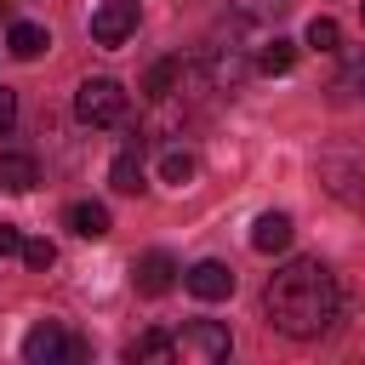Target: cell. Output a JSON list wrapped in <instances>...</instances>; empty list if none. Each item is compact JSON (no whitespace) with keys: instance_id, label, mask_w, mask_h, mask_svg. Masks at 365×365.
Listing matches in <instances>:
<instances>
[{"instance_id":"cell-1","label":"cell","mask_w":365,"mask_h":365,"mask_svg":"<svg viewBox=\"0 0 365 365\" xmlns=\"http://www.w3.org/2000/svg\"><path fill=\"white\" fill-rule=\"evenodd\" d=\"M336 308H342V291H336V274L319 262V257H291L285 268L268 274L262 285V314L279 336L291 342H314L336 325Z\"/></svg>"},{"instance_id":"cell-2","label":"cell","mask_w":365,"mask_h":365,"mask_svg":"<svg viewBox=\"0 0 365 365\" xmlns=\"http://www.w3.org/2000/svg\"><path fill=\"white\" fill-rule=\"evenodd\" d=\"M125 108H131V97H125V86H120V80H108V74H91V80H80V91H74V120H80V125H91V131L120 125V120H125Z\"/></svg>"},{"instance_id":"cell-3","label":"cell","mask_w":365,"mask_h":365,"mask_svg":"<svg viewBox=\"0 0 365 365\" xmlns=\"http://www.w3.org/2000/svg\"><path fill=\"white\" fill-rule=\"evenodd\" d=\"M171 342H177V359H188V365H217V359H228V348H234V336H228L222 319H188Z\"/></svg>"},{"instance_id":"cell-4","label":"cell","mask_w":365,"mask_h":365,"mask_svg":"<svg viewBox=\"0 0 365 365\" xmlns=\"http://www.w3.org/2000/svg\"><path fill=\"white\" fill-rule=\"evenodd\" d=\"M319 182L348 200V205H365V154L359 148H325L319 154Z\"/></svg>"},{"instance_id":"cell-5","label":"cell","mask_w":365,"mask_h":365,"mask_svg":"<svg viewBox=\"0 0 365 365\" xmlns=\"http://www.w3.org/2000/svg\"><path fill=\"white\" fill-rule=\"evenodd\" d=\"M91 348L80 342V336H68L57 319H46V325H34L29 336H23V359L29 365H57V359H86Z\"/></svg>"},{"instance_id":"cell-6","label":"cell","mask_w":365,"mask_h":365,"mask_svg":"<svg viewBox=\"0 0 365 365\" xmlns=\"http://www.w3.org/2000/svg\"><path fill=\"white\" fill-rule=\"evenodd\" d=\"M137 34V0H103L97 11H91V40L97 46H125Z\"/></svg>"},{"instance_id":"cell-7","label":"cell","mask_w":365,"mask_h":365,"mask_svg":"<svg viewBox=\"0 0 365 365\" xmlns=\"http://www.w3.org/2000/svg\"><path fill=\"white\" fill-rule=\"evenodd\" d=\"M131 279H137V291H143V297H165V291L182 279V268H177V257H171V251H143V257H137V268H131Z\"/></svg>"},{"instance_id":"cell-8","label":"cell","mask_w":365,"mask_h":365,"mask_svg":"<svg viewBox=\"0 0 365 365\" xmlns=\"http://www.w3.org/2000/svg\"><path fill=\"white\" fill-rule=\"evenodd\" d=\"M182 285H188L200 302H222V297H234V268L217 262V257H205V262H194V268L182 274Z\"/></svg>"},{"instance_id":"cell-9","label":"cell","mask_w":365,"mask_h":365,"mask_svg":"<svg viewBox=\"0 0 365 365\" xmlns=\"http://www.w3.org/2000/svg\"><path fill=\"white\" fill-rule=\"evenodd\" d=\"M40 182V165H34V154H17V148H6L0 154V188L6 194H29Z\"/></svg>"},{"instance_id":"cell-10","label":"cell","mask_w":365,"mask_h":365,"mask_svg":"<svg viewBox=\"0 0 365 365\" xmlns=\"http://www.w3.org/2000/svg\"><path fill=\"white\" fill-rule=\"evenodd\" d=\"M46 46H51V34H46L40 23H11V29H6V51H11L17 63H34Z\"/></svg>"},{"instance_id":"cell-11","label":"cell","mask_w":365,"mask_h":365,"mask_svg":"<svg viewBox=\"0 0 365 365\" xmlns=\"http://www.w3.org/2000/svg\"><path fill=\"white\" fill-rule=\"evenodd\" d=\"M68 228H74L80 240H103L114 222H108V205H97V200H74V205H68Z\"/></svg>"},{"instance_id":"cell-12","label":"cell","mask_w":365,"mask_h":365,"mask_svg":"<svg viewBox=\"0 0 365 365\" xmlns=\"http://www.w3.org/2000/svg\"><path fill=\"white\" fill-rule=\"evenodd\" d=\"M251 245H257V251H285V245H291V217H285V211H262V217L251 222Z\"/></svg>"},{"instance_id":"cell-13","label":"cell","mask_w":365,"mask_h":365,"mask_svg":"<svg viewBox=\"0 0 365 365\" xmlns=\"http://www.w3.org/2000/svg\"><path fill=\"white\" fill-rule=\"evenodd\" d=\"M125 359H131V365H171V359H177V342H171L165 331H143V336L125 348Z\"/></svg>"},{"instance_id":"cell-14","label":"cell","mask_w":365,"mask_h":365,"mask_svg":"<svg viewBox=\"0 0 365 365\" xmlns=\"http://www.w3.org/2000/svg\"><path fill=\"white\" fill-rule=\"evenodd\" d=\"M108 182H114L120 194H143V154H137V148H120L114 165H108Z\"/></svg>"},{"instance_id":"cell-15","label":"cell","mask_w":365,"mask_h":365,"mask_svg":"<svg viewBox=\"0 0 365 365\" xmlns=\"http://www.w3.org/2000/svg\"><path fill=\"white\" fill-rule=\"evenodd\" d=\"M194 171H200V160H194L188 148H165V154H160V182L188 188V182H194Z\"/></svg>"},{"instance_id":"cell-16","label":"cell","mask_w":365,"mask_h":365,"mask_svg":"<svg viewBox=\"0 0 365 365\" xmlns=\"http://www.w3.org/2000/svg\"><path fill=\"white\" fill-rule=\"evenodd\" d=\"M228 11H234L240 23H251V29H262V23L285 17V11H291V0H228Z\"/></svg>"},{"instance_id":"cell-17","label":"cell","mask_w":365,"mask_h":365,"mask_svg":"<svg viewBox=\"0 0 365 365\" xmlns=\"http://www.w3.org/2000/svg\"><path fill=\"white\" fill-rule=\"evenodd\" d=\"M177 80H182V57H165V63H154V68H148L143 91L160 103V97H171V91H177Z\"/></svg>"},{"instance_id":"cell-18","label":"cell","mask_w":365,"mask_h":365,"mask_svg":"<svg viewBox=\"0 0 365 365\" xmlns=\"http://www.w3.org/2000/svg\"><path fill=\"white\" fill-rule=\"evenodd\" d=\"M291 63H297V46H291V40H279V34L262 40V51H257V68H262V74H285Z\"/></svg>"},{"instance_id":"cell-19","label":"cell","mask_w":365,"mask_h":365,"mask_svg":"<svg viewBox=\"0 0 365 365\" xmlns=\"http://www.w3.org/2000/svg\"><path fill=\"white\" fill-rule=\"evenodd\" d=\"M302 40H308V46H314V51H336V40H342V29H336V23H331V17H314V23H308V34H302Z\"/></svg>"},{"instance_id":"cell-20","label":"cell","mask_w":365,"mask_h":365,"mask_svg":"<svg viewBox=\"0 0 365 365\" xmlns=\"http://www.w3.org/2000/svg\"><path fill=\"white\" fill-rule=\"evenodd\" d=\"M17 257H23L34 274H46V268L57 262V245H51V240H23V251H17Z\"/></svg>"},{"instance_id":"cell-21","label":"cell","mask_w":365,"mask_h":365,"mask_svg":"<svg viewBox=\"0 0 365 365\" xmlns=\"http://www.w3.org/2000/svg\"><path fill=\"white\" fill-rule=\"evenodd\" d=\"M23 251V228L17 222H0V257H17Z\"/></svg>"},{"instance_id":"cell-22","label":"cell","mask_w":365,"mask_h":365,"mask_svg":"<svg viewBox=\"0 0 365 365\" xmlns=\"http://www.w3.org/2000/svg\"><path fill=\"white\" fill-rule=\"evenodd\" d=\"M11 120H17V91H6V86H0V131H6Z\"/></svg>"},{"instance_id":"cell-23","label":"cell","mask_w":365,"mask_h":365,"mask_svg":"<svg viewBox=\"0 0 365 365\" xmlns=\"http://www.w3.org/2000/svg\"><path fill=\"white\" fill-rule=\"evenodd\" d=\"M359 91H365V86H359Z\"/></svg>"}]
</instances>
